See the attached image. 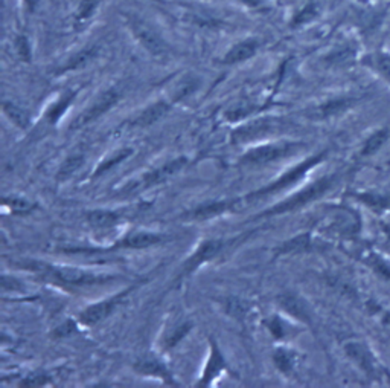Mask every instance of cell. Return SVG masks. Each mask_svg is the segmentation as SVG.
I'll use <instances>...</instances> for the list:
<instances>
[{
  "label": "cell",
  "instance_id": "8fae6325",
  "mask_svg": "<svg viewBox=\"0 0 390 388\" xmlns=\"http://www.w3.org/2000/svg\"><path fill=\"white\" fill-rule=\"evenodd\" d=\"M186 162H188L186 157H178V159H174V161H169L165 165L157 168V170L149 172L148 174H145L142 181L137 185H141L142 188H148V187H153L157 184H162L166 181V179H169L182 170V168L186 165Z\"/></svg>",
  "mask_w": 390,
  "mask_h": 388
},
{
  "label": "cell",
  "instance_id": "d4e9b609",
  "mask_svg": "<svg viewBox=\"0 0 390 388\" xmlns=\"http://www.w3.org/2000/svg\"><path fill=\"white\" fill-rule=\"evenodd\" d=\"M319 16V8L316 4L309 2L306 4L304 8L299 9V11L294 14L293 20H292V28H299L308 25L309 22H313V20Z\"/></svg>",
  "mask_w": 390,
  "mask_h": 388
},
{
  "label": "cell",
  "instance_id": "44dd1931",
  "mask_svg": "<svg viewBox=\"0 0 390 388\" xmlns=\"http://www.w3.org/2000/svg\"><path fill=\"white\" fill-rule=\"evenodd\" d=\"M88 225L95 230H108L119 222V214L108 210H93L87 214Z\"/></svg>",
  "mask_w": 390,
  "mask_h": 388
},
{
  "label": "cell",
  "instance_id": "8992f818",
  "mask_svg": "<svg viewBox=\"0 0 390 388\" xmlns=\"http://www.w3.org/2000/svg\"><path fill=\"white\" fill-rule=\"evenodd\" d=\"M132 291H133V287H128V289H125L124 292L117 294L112 298H108V300H104V301H99L96 304L88 306L86 311H83L81 314H79V320H81V323L86 324V326H95L98 323L104 321L105 318L116 309L117 304L121 303L122 298H125L127 294H130Z\"/></svg>",
  "mask_w": 390,
  "mask_h": 388
},
{
  "label": "cell",
  "instance_id": "60d3db41",
  "mask_svg": "<svg viewBox=\"0 0 390 388\" xmlns=\"http://www.w3.org/2000/svg\"><path fill=\"white\" fill-rule=\"evenodd\" d=\"M23 2H25L26 11H28V13H31V14L35 11V9H37L38 5H40V0H23Z\"/></svg>",
  "mask_w": 390,
  "mask_h": 388
},
{
  "label": "cell",
  "instance_id": "f35d334b",
  "mask_svg": "<svg viewBox=\"0 0 390 388\" xmlns=\"http://www.w3.org/2000/svg\"><path fill=\"white\" fill-rule=\"evenodd\" d=\"M75 329V324L71 321V320H67L64 324H62L59 327H57V329L54 331V336L57 338H64V336H69Z\"/></svg>",
  "mask_w": 390,
  "mask_h": 388
},
{
  "label": "cell",
  "instance_id": "cb8c5ba5",
  "mask_svg": "<svg viewBox=\"0 0 390 388\" xmlns=\"http://www.w3.org/2000/svg\"><path fill=\"white\" fill-rule=\"evenodd\" d=\"M4 112L20 128H28L29 124H31L29 115L23 111V109H20L18 106H16L13 103H5L4 104Z\"/></svg>",
  "mask_w": 390,
  "mask_h": 388
},
{
  "label": "cell",
  "instance_id": "603a6c76",
  "mask_svg": "<svg viewBox=\"0 0 390 388\" xmlns=\"http://www.w3.org/2000/svg\"><path fill=\"white\" fill-rule=\"evenodd\" d=\"M103 0H79V4L76 6L75 11V22L78 25H83L86 22H88L90 18L95 16V13L98 11L99 5H101Z\"/></svg>",
  "mask_w": 390,
  "mask_h": 388
},
{
  "label": "cell",
  "instance_id": "7a4b0ae2",
  "mask_svg": "<svg viewBox=\"0 0 390 388\" xmlns=\"http://www.w3.org/2000/svg\"><path fill=\"white\" fill-rule=\"evenodd\" d=\"M334 182H335V176H328V177L320 179V181L314 182L313 185H309L306 190H302L301 193H297L293 197L287 199V201L273 206L272 210L263 213L261 216H275V214L296 211V210H299V208H302V206L308 205L309 202L316 201V199L322 197L329 190V188L334 185Z\"/></svg>",
  "mask_w": 390,
  "mask_h": 388
},
{
  "label": "cell",
  "instance_id": "e0dca14e",
  "mask_svg": "<svg viewBox=\"0 0 390 388\" xmlns=\"http://www.w3.org/2000/svg\"><path fill=\"white\" fill-rule=\"evenodd\" d=\"M239 205V201H222V202H211L203 206H198L197 210H194L189 217L193 221H207V218L217 217L219 214H223L232 208H236Z\"/></svg>",
  "mask_w": 390,
  "mask_h": 388
},
{
  "label": "cell",
  "instance_id": "52a82bcc",
  "mask_svg": "<svg viewBox=\"0 0 390 388\" xmlns=\"http://www.w3.org/2000/svg\"><path fill=\"white\" fill-rule=\"evenodd\" d=\"M54 275L58 282L71 286H84V284H95L108 280L107 277H96L93 274H88L79 267L72 266H58L54 267Z\"/></svg>",
  "mask_w": 390,
  "mask_h": 388
},
{
  "label": "cell",
  "instance_id": "4316f807",
  "mask_svg": "<svg viewBox=\"0 0 390 388\" xmlns=\"http://www.w3.org/2000/svg\"><path fill=\"white\" fill-rule=\"evenodd\" d=\"M355 55V49L351 46H345L342 49H337L331 55H328L326 62L331 66H345L346 63L352 62Z\"/></svg>",
  "mask_w": 390,
  "mask_h": 388
},
{
  "label": "cell",
  "instance_id": "d6986e66",
  "mask_svg": "<svg viewBox=\"0 0 390 388\" xmlns=\"http://www.w3.org/2000/svg\"><path fill=\"white\" fill-rule=\"evenodd\" d=\"M355 101L352 98H335V99H329V101L323 103L322 106H319L316 111L313 112V118L317 119H323V118H329L345 112L346 109L351 107Z\"/></svg>",
  "mask_w": 390,
  "mask_h": 388
},
{
  "label": "cell",
  "instance_id": "5b68a950",
  "mask_svg": "<svg viewBox=\"0 0 390 388\" xmlns=\"http://www.w3.org/2000/svg\"><path fill=\"white\" fill-rule=\"evenodd\" d=\"M323 157H325V153H319L317 156L306 159L305 162L299 164L297 167L293 168V170H289L288 173H285L281 179H277V181H275L273 184H270L268 187L263 188V190H258L253 194H250L248 199H256V197H261V196H265V194H270V193H276L279 190H284V188H287L288 185H293L294 182L299 181V179L306 174V172L309 170V168H313L316 164H319L320 161H322Z\"/></svg>",
  "mask_w": 390,
  "mask_h": 388
},
{
  "label": "cell",
  "instance_id": "ac0fdd59",
  "mask_svg": "<svg viewBox=\"0 0 390 388\" xmlns=\"http://www.w3.org/2000/svg\"><path fill=\"white\" fill-rule=\"evenodd\" d=\"M345 352L358 367H362L365 372H369V373L374 372L372 355L369 353V350L366 349L365 344L357 343V341H351V343H348L345 345Z\"/></svg>",
  "mask_w": 390,
  "mask_h": 388
},
{
  "label": "cell",
  "instance_id": "5bb4252c",
  "mask_svg": "<svg viewBox=\"0 0 390 388\" xmlns=\"http://www.w3.org/2000/svg\"><path fill=\"white\" fill-rule=\"evenodd\" d=\"M276 124L272 121H258V123H250L244 127H239L238 131L234 133V139L238 143H247V141H253L256 138H261L265 133L272 132Z\"/></svg>",
  "mask_w": 390,
  "mask_h": 388
},
{
  "label": "cell",
  "instance_id": "9c48e42d",
  "mask_svg": "<svg viewBox=\"0 0 390 388\" xmlns=\"http://www.w3.org/2000/svg\"><path fill=\"white\" fill-rule=\"evenodd\" d=\"M133 367L137 373H141L144 376L159 377V379H162L168 385H177L171 372L166 369V365L162 361H159L154 356L141 357V360L134 362Z\"/></svg>",
  "mask_w": 390,
  "mask_h": 388
},
{
  "label": "cell",
  "instance_id": "e575fe53",
  "mask_svg": "<svg viewBox=\"0 0 390 388\" xmlns=\"http://www.w3.org/2000/svg\"><path fill=\"white\" fill-rule=\"evenodd\" d=\"M16 51L18 57L23 60V62H31V45H29V40L26 35H18L16 38Z\"/></svg>",
  "mask_w": 390,
  "mask_h": 388
},
{
  "label": "cell",
  "instance_id": "2e32d148",
  "mask_svg": "<svg viewBox=\"0 0 390 388\" xmlns=\"http://www.w3.org/2000/svg\"><path fill=\"white\" fill-rule=\"evenodd\" d=\"M169 109H171V104L166 101H157L151 106H148L144 112H141V115L134 118L133 126L134 127L153 126L169 112Z\"/></svg>",
  "mask_w": 390,
  "mask_h": 388
},
{
  "label": "cell",
  "instance_id": "ab89813d",
  "mask_svg": "<svg viewBox=\"0 0 390 388\" xmlns=\"http://www.w3.org/2000/svg\"><path fill=\"white\" fill-rule=\"evenodd\" d=\"M268 329L272 331V333H273L276 338H282V336H284V327H282V323L279 321L277 318H273V320L268 323Z\"/></svg>",
  "mask_w": 390,
  "mask_h": 388
},
{
  "label": "cell",
  "instance_id": "7c38bea8",
  "mask_svg": "<svg viewBox=\"0 0 390 388\" xmlns=\"http://www.w3.org/2000/svg\"><path fill=\"white\" fill-rule=\"evenodd\" d=\"M165 240L164 234L149 233V231H136L128 234L121 243H117L119 248H128V250H144Z\"/></svg>",
  "mask_w": 390,
  "mask_h": 388
},
{
  "label": "cell",
  "instance_id": "3957f363",
  "mask_svg": "<svg viewBox=\"0 0 390 388\" xmlns=\"http://www.w3.org/2000/svg\"><path fill=\"white\" fill-rule=\"evenodd\" d=\"M119 99H121V89L116 86L107 89L105 92L99 95V98L87 109V111H84L81 115L76 118V121L72 126V128H81V127L88 126L90 123H93L95 119L101 118L104 113L112 111V109L117 104Z\"/></svg>",
  "mask_w": 390,
  "mask_h": 388
},
{
  "label": "cell",
  "instance_id": "4fadbf2b",
  "mask_svg": "<svg viewBox=\"0 0 390 388\" xmlns=\"http://www.w3.org/2000/svg\"><path fill=\"white\" fill-rule=\"evenodd\" d=\"M279 303L284 307V311L288 312L292 316L297 318L301 321H311V314H309V307L302 300L301 296L296 294H284L279 298Z\"/></svg>",
  "mask_w": 390,
  "mask_h": 388
},
{
  "label": "cell",
  "instance_id": "ba28073f",
  "mask_svg": "<svg viewBox=\"0 0 390 388\" xmlns=\"http://www.w3.org/2000/svg\"><path fill=\"white\" fill-rule=\"evenodd\" d=\"M223 248H224V242L219 240V238H217V240H207V242L200 245V248L195 251V254L189 257L186 260V263L183 265V270H185L183 275L194 272L198 266H202L203 263L212 260V258L219 251H222Z\"/></svg>",
  "mask_w": 390,
  "mask_h": 388
},
{
  "label": "cell",
  "instance_id": "9a60e30c",
  "mask_svg": "<svg viewBox=\"0 0 390 388\" xmlns=\"http://www.w3.org/2000/svg\"><path fill=\"white\" fill-rule=\"evenodd\" d=\"M224 369H227V365L224 362V357H223L222 353H219L217 343L211 341V357H209L206 370L202 376V381H200L198 387H206V385L211 384V381H214V377H217Z\"/></svg>",
  "mask_w": 390,
  "mask_h": 388
},
{
  "label": "cell",
  "instance_id": "d6a6232c",
  "mask_svg": "<svg viewBox=\"0 0 390 388\" xmlns=\"http://www.w3.org/2000/svg\"><path fill=\"white\" fill-rule=\"evenodd\" d=\"M132 155H133V150H132V148H122V150L116 152L113 157L107 159V161H104L101 165H99V167L96 168V170H95V174H96V176H98V174H103L104 172H107V170H108V168H112V167L117 165L119 162L125 161V159H127L128 156H132Z\"/></svg>",
  "mask_w": 390,
  "mask_h": 388
},
{
  "label": "cell",
  "instance_id": "74e56055",
  "mask_svg": "<svg viewBox=\"0 0 390 388\" xmlns=\"http://www.w3.org/2000/svg\"><path fill=\"white\" fill-rule=\"evenodd\" d=\"M49 381H51V377L43 375V373H40V375H34V376L26 377V379L22 382V385H25V387H40V385L47 384Z\"/></svg>",
  "mask_w": 390,
  "mask_h": 388
},
{
  "label": "cell",
  "instance_id": "277c9868",
  "mask_svg": "<svg viewBox=\"0 0 390 388\" xmlns=\"http://www.w3.org/2000/svg\"><path fill=\"white\" fill-rule=\"evenodd\" d=\"M296 144H268V145H261L252 148V150L247 152L243 157L241 162L244 165H252V167H259V165H265L270 162H275L277 159L287 157L288 155L294 153L296 150Z\"/></svg>",
  "mask_w": 390,
  "mask_h": 388
},
{
  "label": "cell",
  "instance_id": "484cf974",
  "mask_svg": "<svg viewBox=\"0 0 390 388\" xmlns=\"http://www.w3.org/2000/svg\"><path fill=\"white\" fill-rule=\"evenodd\" d=\"M84 162V156L83 155H72L66 157V161L63 162V165L59 167V172H58V179H62V181H64V179H67L69 176H72L79 167L83 165Z\"/></svg>",
  "mask_w": 390,
  "mask_h": 388
},
{
  "label": "cell",
  "instance_id": "b9f144b4",
  "mask_svg": "<svg viewBox=\"0 0 390 388\" xmlns=\"http://www.w3.org/2000/svg\"><path fill=\"white\" fill-rule=\"evenodd\" d=\"M238 2H241L243 5H246L248 8H259L263 5L264 0H238Z\"/></svg>",
  "mask_w": 390,
  "mask_h": 388
},
{
  "label": "cell",
  "instance_id": "d590c367",
  "mask_svg": "<svg viewBox=\"0 0 390 388\" xmlns=\"http://www.w3.org/2000/svg\"><path fill=\"white\" fill-rule=\"evenodd\" d=\"M191 324H182V326H178L177 329L171 333V336L168 338V341H166V347H174L176 344H178V341L182 340L183 336H186V333L191 331Z\"/></svg>",
  "mask_w": 390,
  "mask_h": 388
},
{
  "label": "cell",
  "instance_id": "f1b7e54d",
  "mask_svg": "<svg viewBox=\"0 0 390 388\" xmlns=\"http://www.w3.org/2000/svg\"><path fill=\"white\" fill-rule=\"evenodd\" d=\"M200 86V79L194 77H186L185 79L180 82V84L176 87V94H174V101H180L191 94H194Z\"/></svg>",
  "mask_w": 390,
  "mask_h": 388
},
{
  "label": "cell",
  "instance_id": "1f68e13d",
  "mask_svg": "<svg viewBox=\"0 0 390 388\" xmlns=\"http://www.w3.org/2000/svg\"><path fill=\"white\" fill-rule=\"evenodd\" d=\"M309 246V234H301L294 237L293 240H289L284 243L281 248H279V253L285 254V253H297V251H304Z\"/></svg>",
  "mask_w": 390,
  "mask_h": 388
},
{
  "label": "cell",
  "instance_id": "836d02e7",
  "mask_svg": "<svg viewBox=\"0 0 390 388\" xmlns=\"http://www.w3.org/2000/svg\"><path fill=\"white\" fill-rule=\"evenodd\" d=\"M226 311L229 315L234 318H238L239 320V318L246 316L247 307L241 300H239V298H229V300L226 301Z\"/></svg>",
  "mask_w": 390,
  "mask_h": 388
},
{
  "label": "cell",
  "instance_id": "4dcf8cb0",
  "mask_svg": "<svg viewBox=\"0 0 390 388\" xmlns=\"http://www.w3.org/2000/svg\"><path fill=\"white\" fill-rule=\"evenodd\" d=\"M273 361H275V365L277 367L279 370L284 372V373H288L289 370L293 369V365H294V355L292 352L285 350V349H277L273 353Z\"/></svg>",
  "mask_w": 390,
  "mask_h": 388
},
{
  "label": "cell",
  "instance_id": "8d00e7d4",
  "mask_svg": "<svg viewBox=\"0 0 390 388\" xmlns=\"http://www.w3.org/2000/svg\"><path fill=\"white\" fill-rule=\"evenodd\" d=\"M5 205H8L9 208H11V211H18V213L28 211V210H31V208H33L31 204H29L28 201H25V199H20V197L6 199Z\"/></svg>",
  "mask_w": 390,
  "mask_h": 388
},
{
  "label": "cell",
  "instance_id": "f546056e",
  "mask_svg": "<svg viewBox=\"0 0 390 388\" xmlns=\"http://www.w3.org/2000/svg\"><path fill=\"white\" fill-rule=\"evenodd\" d=\"M387 135H389V133H387V131H384V128H383V131L375 132V133L366 141L362 153H363L365 156H369V155L377 153V152L379 150V148H382V145L387 141Z\"/></svg>",
  "mask_w": 390,
  "mask_h": 388
},
{
  "label": "cell",
  "instance_id": "30bf717a",
  "mask_svg": "<svg viewBox=\"0 0 390 388\" xmlns=\"http://www.w3.org/2000/svg\"><path fill=\"white\" fill-rule=\"evenodd\" d=\"M259 46L258 38H246L243 42H238L236 45H234L229 51L226 52V55L223 57V63L224 65H238V63H244L247 60L252 58L253 55H256Z\"/></svg>",
  "mask_w": 390,
  "mask_h": 388
},
{
  "label": "cell",
  "instance_id": "ffe728a7",
  "mask_svg": "<svg viewBox=\"0 0 390 388\" xmlns=\"http://www.w3.org/2000/svg\"><path fill=\"white\" fill-rule=\"evenodd\" d=\"M98 54H99V49L96 46L81 49V51H78L75 55H72L67 60L64 66L59 69V72H71V71H76V69H81L88 63H92L98 57Z\"/></svg>",
  "mask_w": 390,
  "mask_h": 388
},
{
  "label": "cell",
  "instance_id": "7402d4cb",
  "mask_svg": "<svg viewBox=\"0 0 390 388\" xmlns=\"http://www.w3.org/2000/svg\"><path fill=\"white\" fill-rule=\"evenodd\" d=\"M75 98V92H66L63 96H59L57 101L47 109V119L51 124H57L58 119L64 115V112L72 104Z\"/></svg>",
  "mask_w": 390,
  "mask_h": 388
},
{
  "label": "cell",
  "instance_id": "83f0119b",
  "mask_svg": "<svg viewBox=\"0 0 390 388\" xmlns=\"http://www.w3.org/2000/svg\"><path fill=\"white\" fill-rule=\"evenodd\" d=\"M369 65H371L378 74H382L387 82L390 83V55L389 54H375L367 58Z\"/></svg>",
  "mask_w": 390,
  "mask_h": 388
},
{
  "label": "cell",
  "instance_id": "6da1fadb",
  "mask_svg": "<svg viewBox=\"0 0 390 388\" xmlns=\"http://www.w3.org/2000/svg\"><path fill=\"white\" fill-rule=\"evenodd\" d=\"M125 22L128 28L132 29L133 35L137 38V42L144 46L148 54H151L156 58H165L169 55V46L165 42V38L153 26H149L145 20L136 16H127Z\"/></svg>",
  "mask_w": 390,
  "mask_h": 388
}]
</instances>
